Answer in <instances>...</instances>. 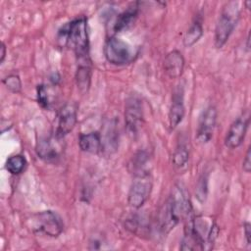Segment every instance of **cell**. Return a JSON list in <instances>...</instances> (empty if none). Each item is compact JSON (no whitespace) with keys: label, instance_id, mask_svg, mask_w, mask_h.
<instances>
[{"label":"cell","instance_id":"6da1fadb","mask_svg":"<svg viewBox=\"0 0 251 251\" xmlns=\"http://www.w3.org/2000/svg\"><path fill=\"white\" fill-rule=\"evenodd\" d=\"M192 206L184 188L176 185L159 213V226L163 233L170 232L181 219L187 218Z\"/></svg>","mask_w":251,"mask_h":251},{"label":"cell","instance_id":"7a4b0ae2","mask_svg":"<svg viewBox=\"0 0 251 251\" xmlns=\"http://www.w3.org/2000/svg\"><path fill=\"white\" fill-rule=\"evenodd\" d=\"M58 39L63 45L73 48L78 65L90 64L89 38L87 31V19L80 16L66 24L58 33Z\"/></svg>","mask_w":251,"mask_h":251},{"label":"cell","instance_id":"3957f363","mask_svg":"<svg viewBox=\"0 0 251 251\" xmlns=\"http://www.w3.org/2000/svg\"><path fill=\"white\" fill-rule=\"evenodd\" d=\"M240 17V8L237 1L227 2L219 17L215 28L214 43L217 48H222L228 40Z\"/></svg>","mask_w":251,"mask_h":251},{"label":"cell","instance_id":"277c9868","mask_svg":"<svg viewBox=\"0 0 251 251\" xmlns=\"http://www.w3.org/2000/svg\"><path fill=\"white\" fill-rule=\"evenodd\" d=\"M104 55L110 64L125 66L132 62L136 53L127 42L116 36H111L105 43Z\"/></svg>","mask_w":251,"mask_h":251},{"label":"cell","instance_id":"5b68a950","mask_svg":"<svg viewBox=\"0 0 251 251\" xmlns=\"http://www.w3.org/2000/svg\"><path fill=\"white\" fill-rule=\"evenodd\" d=\"M151 190L152 179L150 173L134 175L127 194L128 205L134 209L141 208L150 197Z\"/></svg>","mask_w":251,"mask_h":251},{"label":"cell","instance_id":"8992f818","mask_svg":"<svg viewBox=\"0 0 251 251\" xmlns=\"http://www.w3.org/2000/svg\"><path fill=\"white\" fill-rule=\"evenodd\" d=\"M34 227L45 235L51 237L59 236L64 229V223L61 217L53 211H42L34 217Z\"/></svg>","mask_w":251,"mask_h":251},{"label":"cell","instance_id":"52a82bcc","mask_svg":"<svg viewBox=\"0 0 251 251\" xmlns=\"http://www.w3.org/2000/svg\"><path fill=\"white\" fill-rule=\"evenodd\" d=\"M125 122L130 134H136L143 123L142 101L137 95H130L125 104Z\"/></svg>","mask_w":251,"mask_h":251},{"label":"cell","instance_id":"ba28073f","mask_svg":"<svg viewBox=\"0 0 251 251\" xmlns=\"http://www.w3.org/2000/svg\"><path fill=\"white\" fill-rule=\"evenodd\" d=\"M77 122V106L74 102L66 103L57 114V126L55 136L59 139L64 138L75 126Z\"/></svg>","mask_w":251,"mask_h":251},{"label":"cell","instance_id":"9c48e42d","mask_svg":"<svg viewBox=\"0 0 251 251\" xmlns=\"http://www.w3.org/2000/svg\"><path fill=\"white\" fill-rule=\"evenodd\" d=\"M249 126L248 115L242 114L236 120L232 122L229 128L226 131L225 137V145L229 149H235L239 147L245 138L247 128Z\"/></svg>","mask_w":251,"mask_h":251},{"label":"cell","instance_id":"30bf717a","mask_svg":"<svg viewBox=\"0 0 251 251\" xmlns=\"http://www.w3.org/2000/svg\"><path fill=\"white\" fill-rule=\"evenodd\" d=\"M217 122V110L214 106H209L202 113L196 131V139L199 143H208L213 137V132Z\"/></svg>","mask_w":251,"mask_h":251},{"label":"cell","instance_id":"8fae6325","mask_svg":"<svg viewBox=\"0 0 251 251\" xmlns=\"http://www.w3.org/2000/svg\"><path fill=\"white\" fill-rule=\"evenodd\" d=\"M56 139L57 137L54 135V138L43 137L37 141L35 150L40 159L48 163H55L60 159L61 151L58 143L55 142Z\"/></svg>","mask_w":251,"mask_h":251},{"label":"cell","instance_id":"7c38bea8","mask_svg":"<svg viewBox=\"0 0 251 251\" xmlns=\"http://www.w3.org/2000/svg\"><path fill=\"white\" fill-rule=\"evenodd\" d=\"M185 107L183 102V90L178 88L173 94V100L169 111V124L171 129L176 128L183 120Z\"/></svg>","mask_w":251,"mask_h":251},{"label":"cell","instance_id":"4fadbf2b","mask_svg":"<svg viewBox=\"0 0 251 251\" xmlns=\"http://www.w3.org/2000/svg\"><path fill=\"white\" fill-rule=\"evenodd\" d=\"M164 68L171 78L180 77L184 69V58L182 54L178 50L169 52L164 60Z\"/></svg>","mask_w":251,"mask_h":251},{"label":"cell","instance_id":"5bb4252c","mask_svg":"<svg viewBox=\"0 0 251 251\" xmlns=\"http://www.w3.org/2000/svg\"><path fill=\"white\" fill-rule=\"evenodd\" d=\"M78 145L81 151L98 154L102 151V137L98 131H92L79 135Z\"/></svg>","mask_w":251,"mask_h":251},{"label":"cell","instance_id":"9a60e30c","mask_svg":"<svg viewBox=\"0 0 251 251\" xmlns=\"http://www.w3.org/2000/svg\"><path fill=\"white\" fill-rule=\"evenodd\" d=\"M138 8L139 7L137 6V3H135L132 6H129L123 13H121L118 16L114 25V30L116 32H119L131 25L138 16Z\"/></svg>","mask_w":251,"mask_h":251},{"label":"cell","instance_id":"2e32d148","mask_svg":"<svg viewBox=\"0 0 251 251\" xmlns=\"http://www.w3.org/2000/svg\"><path fill=\"white\" fill-rule=\"evenodd\" d=\"M75 81L77 88L80 90V92H87L91 81V68L89 64L77 65L75 73Z\"/></svg>","mask_w":251,"mask_h":251},{"label":"cell","instance_id":"e0dca14e","mask_svg":"<svg viewBox=\"0 0 251 251\" xmlns=\"http://www.w3.org/2000/svg\"><path fill=\"white\" fill-rule=\"evenodd\" d=\"M203 35V25L199 20L192 23L190 27L186 30L183 36V44L186 47L194 45Z\"/></svg>","mask_w":251,"mask_h":251},{"label":"cell","instance_id":"ac0fdd59","mask_svg":"<svg viewBox=\"0 0 251 251\" xmlns=\"http://www.w3.org/2000/svg\"><path fill=\"white\" fill-rule=\"evenodd\" d=\"M148 164H149V156L146 152L140 151V152L136 153L134 155V157L132 158V163L130 165L132 167L133 175L150 173Z\"/></svg>","mask_w":251,"mask_h":251},{"label":"cell","instance_id":"d6986e66","mask_svg":"<svg viewBox=\"0 0 251 251\" xmlns=\"http://www.w3.org/2000/svg\"><path fill=\"white\" fill-rule=\"evenodd\" d=\"M26 159L23 155H14L7 159L6 161V170L12 175H19L26 167Z\"/></svg>","mask_w":251,"mask_h":251},{"label":"cell","instance_id":"ffe728a7","mask_svg":"<svg viewBox=\"0 0 251 251\" xmlns=\"http://www.w3.org/2000/svg\"><path fill=\"white\" fill-rule=\"evenodd\" d=\"M188 159H189V150L187 146L184 143H179L173 154L172 161L174 166L176 168H182L187 164Z\"/></svg>","mask_w":251,"mask_h":251},{"label":"cell","instance_id":"44dd1931","mask_svg":"<svg viewBox=\"0 0 251 251\" xmlns=\"http://www.w3.org/2000/svg\"><path fill=\"white\" fill-rule=\"evenodd\" d=\"M37 101L38 104L44 109H50L52 106L49 89L45 84L37 85Z\"/></svg>","mask_w":251,"mask_h":251},{"label":"cell","instance_id":"7402d4cb","mask_svg":"<svg viewBox=\"0 0 251 251\" xmlns=\"http://www.w3.org/2000/svg\"><path fill=\"white\" fill-rule=\"evenodd\" d=\"M4 85L12 92L18 93L22 89V81L18 75H9L5 78H3Z\"/></svg>","mask_w":251,"mask_h":251},{"label":"cell","instance_id":"603a6c76","mask_svg":"<svg viewBox=\"0 0 251 251\" xmlns=\"http://www.w3.org/2000/svg\"><path fill=\"white\" fill-rule=\"evenodd\" d=\"M208 192V178L204 175L199 178L196 185V196L200 202L205 201Z\"/></svg>","mask_w":251,"mask_h":251},{"label":"cell","instance_id":"cb8c5ba5","mask_svg":"<svg viewBox=\"0 0 251 251\" xmlns=\"http://www.w3.org/2000/svg\"><path fill=\"white\" fill-rule=\"evenodd\" d=\"M251 150H250V147L247 149V152H246V155L243 159V162H242V169L245 173H250L251 171Z\"/></svg>","mask_w":251,"mask_h":251},{"label":"cell","instance_id":"d4e9b609","mask_svg":"<svg viewBox=\"0 0 251 251\" xmlns=\"http://www.w3.org/2000/svg\"><path fill=\"white\" fill-rule=\"evenodd\" d=\"M250 224L249 223H245L244 224V233H245V237H246V242H247V244L250 246V242H251V240H250V236H251V228H250Z\"/></svg>","mask_w":251,"mask_h":251},{"label":"cell","instance_id":"484cf974","mask_svg":"<svg viewBox=\"0 0 251 251\" xmlns=\"http://www.w3.org/2000/svg\"><path fill=\"white\" fill-rule=\"evenodd\" d=\"M6 56V45L4 42L1 43V54H0V64L3 63Z\"/></svg>","mask_w":251,"mask_h":251}]
</instances>
